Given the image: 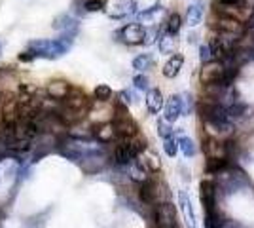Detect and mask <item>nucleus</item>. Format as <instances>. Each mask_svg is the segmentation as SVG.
I'll return each mask as SVG.
<instances>
[{
  "mask_svg": "<svg viewBox=\"0 0 254 228\" xmlns=\"http://www.w3.org/2000/svg\"><path fill=\"white\" fill-rule=\"evenodd\" d=\"M72 44V38H57V40H34L29 44V50H32L36 57H48L55 59L68 52Z\"/></svg>",
  "mask_w": 254,
  "mask_h": 228,
  "instance_id": "nucleus-1",
  "label": "nucleus"
},
{
  "mask_svg": "<svg viewBox=\"0 0 254 228\" xmlns=\"http://www.w3.org/2000/svg\"><path fill=\"white\" fill-rule=\"evenodd\" d=\"M228 73V67H224V61H211L207 65H203L199 78L205 86H211V84H222L224 76Z\"/></svg>",
  "mask_w": 254,
  "mask_h": 228,
  "instance_id": "nucleus-2",
  "label": "nucleus"
},
{
  "mask_svg": "<svg viewBox=\"0 0 254 228\" xmlns=\"http://www.w3.org/2000/svg\"><path fill=\"white\" fill-rule=\"evenodd\" d=\"M137 11V2L135 0H110L106 4V13L112 19H124L127 15Z\"/></svg>",
  "mask_w": 254,
  "mask_h": 228,
  "instance_id": "nucleus-3",
  "label": "nucleus"
},
{
  "mask_svg": "<svg viewBox=\"0 0 254 228\" xmlns=\"http://www.w3.org/2000/svg\"><path fill=\"white\" fill-rule=\"evenodd\" d=\"M156 225L158 228H179L177 227V209L169 202H163L156 207Z\"/></svg>",
  "mask_w": 254,
  "mask_h": 228,
  "instance_id": "nucleus-4",
  "label": "nucleus"
},
{
  "mask_svg": "<svg viewBox=\"0 0 254 228\" xmlns=\"http://www.w3.org/2000/svg\"><path fill=\"white\" fill-rule=\"evenodd\" d=\"M120 38L129 46H138V44H144L146 40V29L138 23H129L126 25L122 31H120Z\"/></svg>",
  "mask_w": 254,
  "mask_h": 228,
  "instance_id": "nucleus-5",
  "label": "nucleus"
},
{
  "mask_svg": "<svg viewBox=\"0 0 254 228\" xmlns=\"http://www.w3.org/2000/svg\"><path fill=\"white\" fill-rule=\"evenodd\" d=\"M199 196H201V204L205 207V213L216 211V186L212 181H203L199 186Z\"/></svg>",
  "mask_w": 254,
  "mask_h": 228,
  "instance_id": "nucleus-6",
  "label": "nucleus"
},
{
  "mask_svg": "<svg viewBox=\"0 0 254 228\" xmlns=\"http://www.w3.org/2000/svg\"><path fill=\"white\" fill-rule=\"evenodd\" d=\"M114 128H116L118 135L124 137V139H133V137H137V133H138L137 124L129 118L126 112H124V114H118L116 122H114Z\"/></svg>",
  "mask_w": 254,
  "mask_h": 228,
  "instance_id": "nucleus-7",
  "label": "nucleus"
},
{
  "mask_svg": "<svg viewBox=\"0 0 254 228\" xmlns=\"http://www.w3.org/2000/svg\"><path fill=\"white\" fill-rule=\"evenodd\" d=\"M137 156H138L137 151L133 149V145H131L129 139H127L126 143H120L116 147V151H114V160H116L120 165H129Z\"/></svg>",
  "mask_w": 254,
  "mask_h": 228,
  "instance_id": "nucleus-8",
  "label": "nucleus"
},
{
  "mask_svg": "<svg viewBox=\"0 0 254 228\" xmlns=\"http://www.w3.org/2000/svg\"><path fill=\"white\" fill-rule=\"evenodd\" d=\"M184 112V103H182V97L180 95H171L167 105H165V120L167 122H175L179 120Z\"/></svg>",
  "mask_w": 254,
  "mask_h": 228,
  "instance_id": "nucleus-9",
  "label": "nucleus"
},
{
  "mask_svg": "<svg viewBox=\"0 0 254 228\" xmlns=\"http://www.w3.org/2000/svg\"><path fill=\"white\" fill-rule=\"evenodd\" d=\"M165 101H163V93L159 91L158 87L154 89H148L146 91V109H148L150 114H158L159 110L163 109Z\"/></svg>",
  "mask_w": 254,
  "mask_h": 228,
  "instance_id": "nucleus-10",
  "label": "nucleus"
},
{
  "mask_svg": "<svg viewBox=\"0 0 254 228\" xmlns=\"http://www.w3.org/2000/svg\"><path fill=\"white\" fill-rule=\"evenodd\" d=\"M182 65H184V57L180 54H175L169 61L163 65V76H165V78H175V76H179V73L182 71Z\"/></svg>",
  "mask_w": 254,
  "mask_h": 228,
  "instance_id": "nucleus-11",
  "label": "nucleus"
},
{
  "mask_svg": "<svg viewBox=\"0 0 254 228\" xmlns=\"http://www.w3.org/2000/svg\"><path fill=\"white\" fill-rule=\"evenodd\" d=\"M203 4L197 0V2H191L190 6H188V11H186V23L190 25V27H197L203 19Z\"/></svg>",
  "mask_w": 254,
  "mask_h": 228,
  "instance_id": "nucleus-12",
  "label": "nucleus"
},
{
  "mask_svg": "<svg viewBox=\"0 0 254 228\" xmlns=\"http://www.w3.org/2000/svg\"><path fill=\"white\" fill-rule=\"evenodd\" d=\"M179 202H180V209H182V213H184V217H186L188 227L197 228V225H195V213H193V209H191V204H190V198H188V194H186V192H180Z\"/></svg>",
  "mask_w": 254,
  "mask_h": 228,
  "instance_id": "nucleus-13",
  "label": "nucleus"
},
{
  "mask_svg": "<svg viewBox=\"0 0 254 228\" xmlns=\"http://www.w3.org/2000/svg\"><path fill=\"white\" fill-rule=\"evenodd\" d=\"M68 84L63 82V80H55V82H50L48 84V95L52 99H66L68 95Z\"/></svg>",
  "mask_w": 254,
  "mask_h": 228,
  "instance_id": "nucleus-14",
  "label": "nucleus"
},
{
  "mask_svg": "<svg viewBox=\"0 0 254 228\" xmlns=\"http://www.w3.org/2000/svg\"><path fill=\"white\" fill-rule=\"evenodd\" d=\"M93 135L97 137V141L110 143L116 135V128H114V124H103V126H97Z\"/></svg>",
  "mask_w": 254,
  "mask_h": 228,
  "instance_id": "nucleus-15",
  "label": "nucleus"
},
{
  "mask_svg": "<svg viewBox=\"0 0 254 228\" xmlns=\"http://www.w3.org/2000/svg\"><path fill=\"white\" fill-rule=\"evenodd\" d=\"M228 158H209L207 163H205V171L207 173H222L224 169L228 167Z\"/></svg>",
  "mask_w": 254,
  "mask_h": 228,
  "instance_id": "nucleus-16",
  "label": "nucleus"
},
{
  "mask_svg": "<svg viewBox=\"0 0 254 228\" xmlns=\"http://www.w3.org/2000/svg\"><path fill=\"white\" fill-rule=\"evenodd\" d=\"M138 194H140V200H142L144 204H154V202H156V185L150 183V181L142 183Z\"/></svg>",
  "mask_w": 254,
  "mask_h": 228,
  "instance_id": "nucleus-17",
  "label": "nucleus"
},
{
  "mask_svg": "<svg viewBox=\"0 0 254 228\" xmlns=\"http://www.w3.org/2000/svg\"><path fill=\"white\" fill-rule=\"evenodd\" d=\"M146 173H148V171H146L140 163H133V162L129 163V177H131L133 181H137V183H140V185L146 183V181H148Z\"/></svg>",
  "mask_w": 254,
  "mask_h": 228,
  "instance_id": "nucleus-18",
  "label": "nucleus"
},
{
  "mask_svg": "<svg viewBox=\"0 0 254 228\" xmlns=\"http://www.w3.org/2000/svg\"><path fill=\"white\" fill-rule=\"evenodd\" d=\"M74 27H76V21L70 15H66V13L59 15L55 19V23H53V29H57V31H68V29H74Z\"/></svg>",
  "mask_w": 254,
  "mask_h": 228,
  "instance_id": "nucleus-19",
  "label": "nucleus"
},
{
  "mask_svg": "<svg viewBox=\"0 0 254 228\" xmlns=\"http://www.w3.org/2000/svg\"><path fill=\"white\" fill-rule=\"evenodd\" d=\"M152 65H154V59H152V55H148V54H142L133 59V67H135L137 71H140V73L152 69Z\"/></svg>",
  "mask_w": 254,
  "mask_h": 228,
  "instance_id": "nucleus-20",
  "label": "nucleus"
},
{
  "mask_svg": "<svg viewBox=\"0 0 254 228\" xmlns=\"http://www.w3.org/2000/svg\"><path fill=\"white\" fill-rule=\"evenodd\" d=\"M173 48H175V38L173 34L165 33L159 36V52L161 54H173Z\"/></svg>",
  "mask_w": 254,
  "mask_h": 228,
  "instance_id": "nucleus-21",
  "label": "nucleus"
},
{
  "mask_svg": "<svg viewBox=\"0 0 254 228\" xmlns=\"http://www.w3.org/2000/svg\"><path fill=\"white\" fill-rule=\"evenodd\" d=\"M179 149L186 158H191L195 154V143L191 141L190 137H180L179 139Z\"/></svg>",
  "mask_w": 254,
  "mask_h": 228,
  "instance_id": "nucleus-22",
  "label": "nucleus"
},
{
  "mask_svg": "<svg viewBox=\"0 0 254 228\" xmlns=\"http://www.w3.org/2000/svg\"><path fill=\"white\" fill-rule=\"evenodd\" d=\"M138 163H140V165H142L146 171H152V173H156V171H159V169H161V163H159V160L154 156V154H148V156H146L142 162H138Z\"/></svg>",
  "mask_w": 254,
  "mask_h": 228,
  "instance_id": "nucleus-23",
  "label": "nucleus"
},
{
  "mask_svg": "<svg viewBox=\"0 0 254 228\" xmlns=\"http://www.w3.org/2000/svg\"><path fill=\"white\" fill-rule=\"evenodd\" d=\"M180 27H182V19H180L179 13H171L169 17H167V33L169 34H179Z\"/></svg>",
  "mask_w": 254,
  "mask_h": 228,
  "instance_id": "nucleus-24",
  "label": "nucleus"
},
{
  "mask_svg": "<svg viewBox=\"0 0 254 228\" xmlns=\"http://www.w3.org/2000/svg\"><path fill=\"white\" fill-rule=\"evenodd\" d=\"M199 59H201L203 65H207V63H211V61H216V59H214V54H212L211 44H203L201 48H199Z\"/></svg>",
  "mask_w": 254,
  "mask_h": 228,
  "instance_id": "nucleus-25",
  "label": "nucleus"
},
{
  "mask_svg": "<svg viewBox=\"0 0 254 228\" xmlns=\"http://www.w3.org/2000/svg\"><path fill=\"white\" fill-rule=\"evenodd\" d=\"M112 97V89L110 86H106V84H99L95 87V99L97 101H108V99Z\"/></svg>",
  "mask_w": 254,
  "mask_h": 228,
  "instance_id": "nucleus-26",
  "label": "nucleus"
},
{
  "mask_svg": "<svg viewBox=\"0 0 254 228\" xmlns=\"http://www.w3.org/2000/svg\"><path fill=\"white\" fill-rule=\"evenodd\" d=\"M163 151H165L167 156L175 158V156H177V152H179V141H175L173 137L165 139V141H163Z\"/></svg>",
  "mask_w": 254,
  "mask_h": 228,
  "instance_id": "nucleus-27",
  "label": "nucleus"
},
{
  "mask_svg": "<svg viewBox=\"0 0 254 228\" xmlns=\"http://www.w3.org/2000/svg\"><path fill=\"white\" fill-rule=\"evenodd\" d=\"M85 11H101L106 8V0H84Z\"/></svg>",
  "mask_w": 254,
  "mask_h": 228,
  "instance_id": "nucleus-28",
  "label": "nucleus"
},
{
  "mask_svg": "<svg viewBox=\"0 0 254 228\" xmlns=\"http://www.w3.org/2000/svg\"><path fill=\"white\" fill-rule=\"evenodd\" d=\"M159 11H163V8H161L159 4H158V6H152L150 10H146V11H142V13H140V21L150 23L152 19H154V15H156V13H159Z\"/></svg>",
  "mask_w": 254,
  "mask_h": 228,
  "instance_id": "nucleus-29",
  "label": "nucleus"
},
{
  "mask_svg": "<svg viewBox=\"0 0 254 228\" xmlns=\"http://www.w3.org/2000/svg\"><path fill=\"white\" fill-rule=\"evenodd\" d=\"M133 84H135V87L140 89V91H148V78L144 75L135 76V78H133Z\"/></svg>",
  "mask_w": 254,
  "mask_h": 228,
  "instance_id": "nucleus-30",
  "label": "nucleus"
},
{
  "mask_svg": "<svg viewBox=\"0 0 254 228\" xmlns=\"http://www.w3.org/2000/svg\"><path fill=\"white\" fill-rule=\"evenodd\" d=\"M158 133L163 137V139L173 137V130H171L169 124H167V120H165V122H158Z\"/></svg>",
  "mask_w": 254,
  "mask_h": 228,
  "instance_id": "nucleus-31",
  "label": "nucleus"
},
{
  "mask_svg": "<svg viewBox=\"0 0 254 228\" xmlns=\"http://www.w3.org/2000/svg\"><path fill=\"white\" fill-rule=\"evenodd\" d=\"M156 36H158V29L154 27V29H146V40L144 44H154L156 42Z\"/></svg>",
  "mask_w": 254,
  "mask_h": 228,
  "instance_id": "nucleus-32",
  "label": "nucleus"
},
{
  "mask_svg": "<svg viewBox=\"0 0 254 228\" xmlns=\"http://www.w3.org/2000/svg\"><path fill=\"white\" fill-rule=\"evenodd\" d=\"M220 228H245L241 223H237V221H224Z\"/></svg>",
  "mask_w": 254,
  "mask_h": 228,
  "instance_id": "nucleus-33",
  "label": "nucleus"
},
{
  "mask_svg": "<svg viewBox=\"0 0 254 228\" xmlns=\"http://www.w3.org/2000/svg\"><path fill=\"white\" fill-rule=\"evenodd\" d=\"M224 6H235L237 2H241V0H220Z\"/></svg>",
  "mask_w": 254,
  "mask_h": 228,
  "instance_id": "nucleus-34",
  "label": "nucleus"
}]
</instances>
